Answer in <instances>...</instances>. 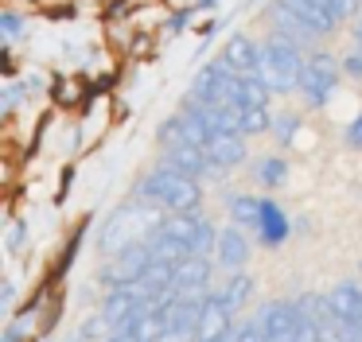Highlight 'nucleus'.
Segmentation results:
<instances>
[{"label":"nucleus","instance_id":"obj_1","mask_svg":"<svg viewBox=\"0 0 362 342\" xmlns=\"http://www.w3.org/2000/svg\"><path fill=\"white\" fill-rule=\"evenodd\" d=\"M136 199L148 202V206H164L172 214H191V210L203 206V187H199V179L183 175V171L168 167V163H156L136 183Z\"/></svg>","mask_w":362,"mask_h":342},{"label":"nucleus","instance_id":"obj_2","mask_svg":"<svg viewBox=\"0 0 362 342\" xmlns=\"http://www.w3.org/2000/svg\"><path fill=\"white\" fill-rule=\"evenodd\" d=\"M308 51L300 43H292L281 31H269L261 39V82L273 93H292L300 90V74H304Z\"/></svg>","mask_w":362,"mask_h":342},{"label":"nucleus","instance_id":"obj_3","mask_svg":"<svg viewBox=\"0 0 362 342\" xmlns=\"http://www.w3.org/2000/svg\"><path fill=\"white\" fill-rule=\"evenodd\" d=\"M339 78H343V59H335L331 51H308L304 74H300V98L308 109H323L335 93Z\"/></svg>","mask_w":362,"mask_h":342},{"label":"nucleus","instance_id":"obj_4","mask_svg":"<svg viewBox=\"0 0 362 342\" xmlns=\"http://www.w3.org/2000/svg\"><path fill=\"white\" fill-rule=\"evenodd\" d=\"M156 230H160V222L152 218V210H133V206L125 210L121 206L102 230V249L105 253H121V249L136 245V241H148Z\"/></svg>","mask_w":362,"mask_h":342},{"label":"nucleus","instance_id":"obj_5","mask_svg":"<svg viewBox=\"0 0 362 342\" xmlns=\"http://www.w3.org/2000/svg\"><path fill=\"white\" fill-rule=\"evenodd\" d=\"M238 82H242V78L230 74V70L214 59V62H206V66H199L195 82H191V98L203 101V105H222V101H234Z\"/></svg>","mask_w":362,"mask_h":342},{"label":"nucleus","instance_id":"obj_6","mask_svg":"<svg viewBox=\"0 0 362 342\" xmlns=\"http://www.w3.org/2000/svg\"><path fill=\"white\" fill-rule=\"evenodd\" d=\"M218 62L238 78H261V43L245 31H234V35L222 43Z\"/></svg>","mask_w":362,"mask_h":342},{"label":"nucleus","instance_id":"obj_7","mask_svg":"<svg viewBox=\"0 0 362 342\" xmlns=\"http://www.w3.org/2000/svg\"><path fill=\"white\" fill-rule=\"evenodd\" d=\"M206 280H211V256H195L175 264V280H172V300L183 295H211L206 292Z\"/></svg>","mask_w":362,"mask_h":342},{"label":"nucleus","instance_id":"obj_8","mask_svg":"<svg viewBox=\"0 0 362 342\" xmlns=\"http://www.w3.org/2000/svg\"><path fill=\"white\" fill-rule=\"evenodd\" d=\"M214 261H218V269H230V272H242L245 264H250V237L242 233V225H226V230H218Z\"/></svg>","mask_w":362,"mask_h":342},{"label":"nucleus","instance_id":"obj_9","mask_svg":"<svg viewBox=\"0 0 362 342\" xmlns=\"http://www.w3.org/2000/svg\"><path fill=\"white\" fill-rule=\"evenodd\" d=\"M230 323H234V311L222 303L218 292H211V295H206L203 323H199V338L195 342H214V338H222V334H230V331H234Z\"/></svg>","mask_w":362,"mask_h":342},{"label":"nucleus","instance_id":"obj_10","mask_svg":"<svg viewBox=\"0 0 362 342\" xmlns=\"http://www.w3.org/2000/svg\"><path fill=\"white\" fill-rule=\"evenodd\" d=\"M276 4H284V8H288V12H292V16H296V20H304L308 28H312L315 35H323V39H327L331 31L339 28L335 12H327V8H320V4H315V0H276Z\"/></svg>","mask_w":362,"mask_h":342},{"label":"nucleus","instance_id":"obj_11","mask_svg":"<svg viewBox=\"0 0 362 342\" xmlns=\"http://www.w3.org/2000/svg\"><path fill=\"white\" fill-rule=\"evenodd\" d=\"M206 152H211V160L218 163V167L234 171L245 163V136L242 132H214V140L206 144Z\"/></svg>","mask_w":362,"mask_h":342},{"label":"nucleus","instance_id":"obj_12","mask_svg":"<svg viewBox=\"0 0 362 342\" xmlns=\"http://www.w3.org/2000/svg\"><path fill=\"white\" fill-rule=\"evenodd\" d=\"M269 20H273V31H281V35H288L292 43H300V47H304V51H308V47L315 43V39H323V35H315V31L308 28L304 20H296V16H292L288 8H284V4H276V0H273V4H269Z\"/></svg>","mask_w":362,"mask_h":342},{"label":"nucleus","instance_id":"obj_13","mask_svg":"<svg viewBox=\"0 0 362 342\" xmlns=\"http://www.w3.org/2000/svg\"><path fill=\"white\" fill-rule=\"evenodd\" d=\"M288 214H284L281 206H276L273 199H265L261 202V225H257V237H261V245H281L284 237H288Z\"/></svg>","mask_w":362,"mask_h":342},{"label":"nucleus","instance_id":"obj_14","mask_svg":"<svg viewBox=\"0 0 362 342\" xmlns=\"http://www.w3.org/2000/svg\"><path fill=\"white\" fill-rule=\"evenodd\" d=\"M203 222L206 218L199 214V210H191V214H172V218H164L160 222V233L164 237H172V241H183V245H195V237H199V230H203Z\"/></svg>","mask_w":362,"mask_h":342},{"label":"nucleus","instance_id":"obj_15","mask_svg":"<svg viewBox=\"0 0 362 342\" xmlns=\"http://www.w3.org/2000/svg\"><path fill=\"white\" fill-rule=\"evenodd\" d=\"M218 295H222V303L238 315V311L250 303V295H253V276H250V272H234L230 280H222Z\"/></svg>","mask_w":362,"mask_h":342},{"label":"nucleus","instance_id":"obj_16","mask_svg":"<svg viewBox=\"0 0 362 342\" xmlns=\"http://www.w3.org/2000/svg\"><path fill=\"white\" fill-rule=\"evenodd\" d=\"M261 202L257 194H234L230 199V218H234V225H250V230H257L261 225Z\"/></svg>","mask_w":362,"mask_h":342},{"label":"nucleus","instance_id":"obj_17","mask_svg":"<svg viewBox=\"0 0 362 342\" xmlns=\"http://www.w3.org/2000/svg\"><path fill=\"white\" fill-rule=\"evenodd\" d=\"M156 144L164 148V152H175V148H187V144H191V136H187V124H183V113L168 117V121L160 124V132H156Z\"/></svg>","mask_w":362,"mask_h":342},{"label":"nucleus","instance_id":"obj_18","mask_svg":"<svg viewBox=\"0 0 362 342\" xmlns=\"http://www.w3.org/2000/svg\"><path fill=\"white\" fill-rule=\"evenodd\" d=\"M253 171H257L265 191H276V187L284 183V175H288V163H284V155H269V160H261Z\"/></svg>","mask_w":362,"mask_h":342},{"label":"nucleus","instance_id":"obj_19","mask_svg":"<svg viewBox=\"0 0 362 342\" xmlns=\"http://www.w3.org/2000/svg\"><path fill=\"white\" fill-rule=\"evenodd\" d=\"M273 129V117H269V105H253L242 109V136H261V132Z\"/></svg>","mask_w":362,"mask_h":342},{"label":"nucleus","instance_id":"obj_20","mask_svg":"<svg viewBox=\"0 0 362 342\" xmlns=\"http://www.w3.org/2000/svg\"><path fill=\"white\" fill-rule=\"evenodd\" d=\"M273 132H276V140H281L284 148L296 140V132H300V117H292V113H284L281 121H273Z\"/></svg>","mask_w":362,"mask_h":342},{"label":"nucleus","instance_id":"obj_21","mask_svg":"<svg viewBox=\"0 0 362 342\" xmlns=\"http://www.w3.org/2000/svg\"><path fill=\"white\" fill-rule=\"evenodd\" d=\"M343 74L346 78H358V82H362V51H358V47H354L351 54H343Z\"/></svg>","mask_w":362,"mask_h":342},{"label":"nucleus","instance_id":"obj_22","mask_svg":"<svg viewBox=\"0 0 362 342\" xmlns=\"http://www.w3.org/2000/svg\"><path fill=\"white\" fill-rule=\"evenodd\" d=\"M331 4H335L339 23H343V20H354V16L362 12V0H331Z\"/></svg>","mask_w":362,"mask_h":342},{"label":"nucleus","instance_id":"obj_23","mask_svg":"<svg viewBox=\"0 0 362 342\" xmlns=\"http://www.w3.org/2000/svg\"><path fill=\"white\" fill-rule=\"evenodd\" d=\"M0 31H4V43L16 39L20 35V16L16 12H4V16H0Z\"/></svg>","mask_w":362,"mask_h":342},{"label":"nucleus","instance_id":"obj_24","mask_svg":"<svg viewBox=\"0 0 362 342\" xmlns=\"http://www.w3.org/2000/svg\"><path fill=\"white\" fill-rule=\"evenodd\" d=\"M343 140H346L351 148H362V113H358V117H354V121L343 129Z\"/></svg>","mask_w":362,"mask_h":342},{"label":"nucleus","instance_id":"obj_25","mask_svg":"<svg viewBox=\"0 0 362 342\" xmlns=\"http://www.w3.org/2000/svg\"><path fill=\"white\" fill-rule=\"evenodd\" d=\"M16 101H20V86H8V90H4V117L16 109Z\"/></svg>","mask_w":362,"mask_h":342},{"label":"nucleus","instance_id":"obj_26","mask_svg":"<svg viewBox=\"0 0 362 342\" xmlns=\"http://www.w3.org/2000/svg\"><path fill=\"white\" fill-rule=\"evenodd\" d=\"M351 39H354V47H358V51H362V12H358V16H354V20H351Z\"/></svg>","mask_w":362,"mask_h":342},{"label":"nucleus","instance_id":"obj_27","mask_svg":"<svg viewBox=\"0 0 362 342\" xmlns=\"http://www.w3.org/2000/svg\"><path fill=\"white\" fill-rule=\"evenodd\" d=\"M4 342H24V323H12L8 331H4Z\"/></svg>","mask_w":362,"mask_h":342},{"label":"nucleus","instance_id":"obj_28","mask_svg":"<svg viewBox=\"0 0 362 342\" xmlns=\"http://www.w3.org/2000/svg\"><path fill=\"white\" fill-rule=\"evenodd\" d=\"M105 342H141V338H136V334H129V331H113Z\"/></svg>","mask_w":362,"mask_h":342},{"label":"nucleus","instance_id":"obj_29","mask_svg":"<svg viewBox=\"0 0 362 342\" xmlns=\"http://www.w3.org/2000/svg\"><path fill=\"white\" fill-rule=\"evenodd\" d=\"M20 241H24V225H16V230H12L8 245H12V249H20Z\"/></svg>","mask_w":362,"mask_h":342}]
</instances>
